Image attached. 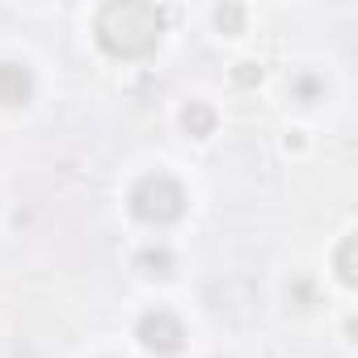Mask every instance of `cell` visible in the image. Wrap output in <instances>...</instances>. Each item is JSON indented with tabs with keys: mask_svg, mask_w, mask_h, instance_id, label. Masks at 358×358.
Wrapping results in <instances>:
<instances>
[{
	"mask_svg": "<svg viewBox=\"0 0 358 358\" xmlns=\"http://www.w3.org/2000/svg\"><path fill=\"white\" fill-rule=\"evenodd\" d=\"M135 337H139L152 354H177V350L186 345V329H182V320H177L173 312H164V308L143 312L139 324H135Z\"/></svg>",
	"mask_w": 358,
	"mask_h": 358,
	"instance_id": "3",
	"label": "cell"
},
{
	"mask_svg": "<svg viewBox=\"0 0 358 358\" xmlns=\"http://www.w3.org/2000/svg\"><path fill=\"white\" fill-rule=\"evenodd\" d=\"M34 93V76L26 64H0V101L5 106H26Z\"/></svg>",
	"mask_w": 358,
	"mask_h": 358,
	"instance_id": "4",
	"label": "cell"
},
{
	"mask_svg": "<svg viewBox=\"0 0 358 358\" xmlns=\"http://www.w3.org/2000/svg\"><path fill=\"white\" fill-rule=\"evenodd\" d=\"M164 30V13L148 0H114L97 13V43L114 59H143L156 51Z\"/></svg>",
	"mask_w": 358,
	"mask_h": 358,
	"instance_id": "1",
	"label": "cell"
},
{
	"mask_svg": "<svg viewBox=\"0 0 358 358\" xmlns=\"http://www.w3.org/2000/svg\"><path fill=\"white\" fill-rule=\"evenodd\" d=\"M131 211H135L143 224L164 228V224H173V220H182V211H186V190L177 186L169 173H148L143 182L131 190Z\"/></svg>",
	"mask_w": 358,
	"mask_h": 358,
	"instance_id": "2",
	"label": "cell"
},
{
	"mask_svg": "<svg viewBox=\"0 0 358 358\" xmlns=\"http://www.w3.org/2000/svg\"><path fill=\"white\" fill-rule=\"evenodd\" d=\"M182 127H186L194 139H207V135L215 131V110H211L207 101H190V106L182 110Z\"/></svg>",
	"mask_w": 358,
	"mask_h": 358,
	"instance_id": "5",
	"label": "cell"
},
{
	"mask_svg": "<svg viewBox=\"0 0 358 358\" xmlns=\"http://www.w3.org/2000/svg\"><path fill=\"white\" fill-rule=\"evenodd\" d=\"M236 85H262V68L257 64H236Z\"/></svg>",
	"mask_w": 358,
	"mask_h": 358,
	"instance_id": "9",
	"label": "cell"
},
{
	"mask_svg": "<svg viewBox=\"0 0 358 358\" xmlns=\"http://www.w3.org/2000/svg\"><path fill=\"white\" fill-rule=\"evenodd\" d=\"M337 274H341V282H358V274H354V236H345L341 241V249H337Z\"/></svg>",
	"mask_w": 358,
	"mask_h": 358,
	"instance_id": "7",
	"label": "cell"
},
{
	"mask_svg": "<svg viewBox=\"0 0 358 358\" xmlns=\"http://www.w3.org/2000/svg\"><path fill=\"white\" fill-rule=\"evenodd\" d=\"M295 89H299L303 97H316V89H320V85H316L312 76H299V80H295Z\"/></svg>",
	"mask_w": 358,
	"mask_h": 358,
	"instance_id": "10",
	"label": "cell"
},
{
	"mask_svg": "<svg viewBox=\"0 0 358 358\" xmlns=\"http://www.w3.org/2000/svg\"><path fill=\"white\" fill-rule=\"evenodd\" d=\"M241 22H245V9H241V5H224V9H215V26H220V30L236 34Z\"/></svg>",
	"mask_w": 358,
	"mask_h": 358,
	"instance_id": "8",
	"label": "cell"
},
{
	"mask_svg": "<svg viewBox=\"0 0 358 358\" xmlns=\"http://www.w3.org/2000/svg\"><path fill=\"white\" fill-rule=\"evenodd\" d=\"M139 270H143V274H152V278H164V274H173V253H169L164 245L143 249V253H139Z\"/></svg>",
	"mask_w": 358,
	"mask_h": 358,
	"instance_id": "6",
	"label": "cell"
}]
</instances>
